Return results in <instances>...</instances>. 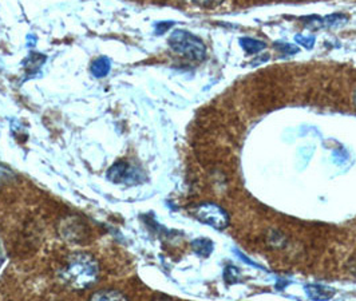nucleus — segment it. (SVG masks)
I'll use <instances>...</instances> for the list:
<instances>
[{
	"instance_id": "nucleus-11",
	"label": "nucleus",
	"mask_w": 356,
	"mask_h": 301,
	"mask_svg": "<svg viewBox=\"0 0 356 301\" xmlns=\"http://www.w3.org/2000/svg\"><path fill=\"white\" fill-rule=\"evenodd\" d=\"M91 300H126V296L120 291L115 289H107V291H99L91 296Z\"/></svg>"
},
{
	"instance_id": "nucleus-1",
	"label": "nucleus",
	"mask_w": 356,
	"mask_h": 301,
	"mask_svg": "<svg viewBox=\"0 0 356 301\" xmlns=\"http://www.w3.org/2000/svg\"><path fill=\"white\" fill-rule=\"evenodd\" d=\"M99 268L97 260L88 253H75L63 266L60 277L74 289H88L98 280Z\"/></svg>"
},
{
	"instance_id": "nucleus-18",
	"label": "nucleus",
	"mask_w": 356,
	"mask_h": 301,
	"mask_svg": "<svg viewBox=\"0 0 356 301\" xmlns=\"http://www.w3.org/2000/svg\"><path fill=\"white\" fill-rule=\"evenodd\" d=\"M10 174H11V170H8V169H6L4 166L0 165V182L6 178L10 177Z\"/></svg>"
},
{
	"instance_id": "nucleus-5",
	"label": "nucleus",
	"mask_w": 356,
	"mask_h": 301,
	"mask_svg": "<svg viewBox=\"0 0 356 301\" xmlns=\"http://www.w3.org/2000/svg\"><path fill=\"white\" fill-rule=\"evenodd\" d=\"M304 289H305V295L311 300H331L337 295V291L334 288L321 285V284H309V285H305Z\"/></svg>"
},
{
	"instance_id": "nucleus-9",
	"label": "nucleus",
	"mask_w": 356,
	"mask_h": 301,
	"mask_svg": "<svg viewBox=\"0 0 356 301\" xmlns=\"http://www.w3.org/2000/svg\"><path fill=\"white\" fill-rule=\"evenodd\" d=\"M241 49L250 55H254V54H260L263 50H266L267 44L263 42V40H257V39H253V38H248V36H244V38H240L238 40Z\"/></svg>"
},
{
	"instance_id": "nucleus-8",
	"label": "nucleus",
	"mask_w": 356,
	"mask_h": 301,
	"mask_svg": "<svg viewBox=\"0 0 356 301\" xmlns=\"http://www.w3.org/2000/svg\"><path fill=\"white\" fill-rule=\"evenodd\" d=\"M111 70V62L107 56H99L92 63L90 71L95 78H105Z\"/></svg>"
},
{
	"instance_id": "nucleus-6",
	"label": "nucleus",
	"mask_w": 356,
	"mask_h": 301,
	"mask_svg": "<svg viewBox=\"0 0 356 301\" xmlns=\"http://www.w3.org/2000/svg\"><path fill=\"white\" fill-rule=\"evenodd\" d=\"M348 20V17L344 14H332L325 18H319L314 17L311 18V22H307V26L311 29H330V27H337Z\"/></svg>"
},
{
	"instance_id": "nucleus-7",
	"label": "nucleus",
	"mask_w": 356,
	"mask_h": 301,
	"mask_svg": "<svg viewBox=\"0 0 356 301\" xmlns=\"http://www.w3.org/2000/svg\"><path fill=\"white\" fill-rule=\"evenodd\" d=\"M46 60H47V56H46L44 54L31 51V53L29 54V55L23 59L22 65H23V67H24V70H26V74L30 75V76H33V75H35V74H39V71L43 67V65H44Z\"/></svg>"
},
{
	"instance_id": "nucleus-19",
	"label": "nucleus",
	"mask_w": 356,
	"mask_h": 301,
	"mask_svg": "<svg viewBox=\"0 0 356 301\" xmlns=\"http://www.w3.org/2000/svg\"><path fill=\"white\" fill-rule=\"evenodd\" d=\"M3 263H4V254H3L1 248H0V266H3Z\"/></svg>"
},
{
	"instance_id": "nucleus-17",
	"label": "nucleus",
	"mask_w": 356,
	"mask_h": 301,
	"mask_svg": "<svg viewBox=\"0 0 356 301\" xmlns=\"http://www.w3.org/2000/svg\"><path fill=\"white\" fill-rule=\"evenodd\" d=\"M234 252H236V253H237V256H240V259H241V260H243V261H244V263H245V264H248V266H254V268H259V269H260V268H261V266H257V264H256V263H253V261H250V259H247V256H244V254H243V253H241V252H240V250H237V249H234Z\"/></svg>"
},
{
	"instance_id": "nucleus-20",
	"label": "nucleus",
	"mask_w": 356,
	"mask_h": 301,
	"mask_svg": "<svg viewBox=\"0 0 356 301\" xmlns=\"http://www.w3.org/2000/svg\"><path fill=\"white\" fill-rule=\"evenodd\" d=\"M354 99H355V105H356V92H355V97H354Z\"/></svg>"
},
{
	"instance_id": "nucleus-10",
	"label": "nucleus",
	"mask_w": 356,
	"mask_h": 301,
	"mask_svg": "<svg viewBox=\"0 0 356 301\" xmlns=\"http://www.w3.org/2000/svg\"><path fill=\"white\" fill-rule=\"evenodd\" d=\"M191 245L197 256H200L202 259L209 257L214 249L213 241L209 238H196L192 241Z\"/></svg>"
},
{
	"instance_id": "nucleus-2",
	"label": "nucleus",
	"mask_w": 356,
	"mask_h": 301,
	"mask_svg": "<svg viewBox=\"0 0 356 301\" xmlns=\"http://www.w3.org/2000/svg\"><path fill=\"white\" fill-rule=\"evenodd\" d=\"M168 42L175 53L186 59L193 62H202L207 59V46L204 42L186 30H175Z\"/></svg>"
},
{
	"instance_id": "nucleus-16",
	"label": "nucleus",
	"mask_w": 356,
	"mask_h": 301,
	"mask_svg": "<svg viewBox=\"0 0 356 301\" xmlns=\"http://www.w3.org/2000/svg\"><path fill=\"white\" fill-rule=\"evenodd\" d=\"M186 1L201 6V7H214V6H218L220 3H222L224 0H186Z\"/></svg>"
},
{
	"instance_id": "nucleus-4",
	"label": "nucleus",
	"mask_w": 356,
	"mask_h": 301,
	"mask_svg": "<svg viewBox=\"0 0 356 301\" xmlns=\"http://www.w3.org/2000/svg\"><path fill=\"white\" fill-rule=\"evenodd\" d=\"M193 215L205 225H209L217 231H224L229 227V214L214 202H202L193 209Z\"/></svg>"
},
{
	"instance_id": "nucleus-15",
	"label": "nucleus",
	"mask_w": 356,
	"mask_h": 301,
	"mask_svg": "<svg viewBox=\"0 0 356 301\" xmlns=\"http://www.w3.org/2000/svg\"><path fill=\"white\" fill-rule=\"evenodd\" d=\"M175 26V22H159L156 23L154 29H156V34L157 35H162L165 34L168 30H170Z\"/></svg>"
},
{
	"instance_id": "nucleus-12",
	"label": "nucleus",
	"mask_w": 356,
	"mask_h": 301,
	"mask_svg": "<svg viewBox=\"0 0 356 301\" xmlns=\"http://www.w3.org/2000/svg\"><path fill=\"white\" fill-rule=\"evenodd\" d=\"M275 49L279 51V53L285 54V55H295V54L299 53L300 49L293 44V43H286V42H276L275 44Z\"/></svg>"
},
{
	"instance_id": "nucleus-3",
	"label": "nucleus",
	"mask_w": 356,
	"mask_h": 301,
	"mask_svg": "<svg viewBox=\"0 0 356 301\" xmlns=\"http://www.w3.org/2000/svg\"><path fill=\"white\" fill-rule=\"evenodd\" d=\"M106 177L113 184L126 186H134L146 181L145 172L126 161H118L111 165L107 170Z\"/></svg>"
},
{
	"instance_id": "nucleus-14",
	"label": "nucleus",
	"mask_w": 356,
	"mask_h": 301,
	"mask_svg": "<svg viewBox=\"0 0 356 301\" xmlns=\"http://www.w3.org/2000/svg\"><path fill=\"white\" fill-rule=\"evenodd\" d=\"M295 42L299 43L300 46H303L304 49L311 50L315 46V36L296 35L295 36Z\"/></svg>"
},
{
	"instance_id": "nucleus-13",
	"label": "nucleus",
	"mask_w": 356,
	"mask_h": 301,
	"mask_svg": "<svg viewBox=\"0 0 356 301\" xmlns=\"http://www.w3.org/2000/svg\"><path fill=\"white\" fill-rule=\"evenodd\" d=\"M240 270L236 266H227L224 270V279L228 284L238 283Z\"/></svg>"
}]
</instances>
